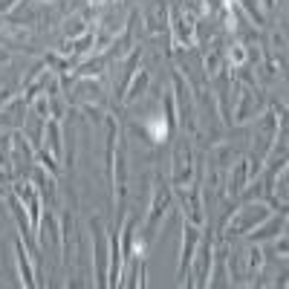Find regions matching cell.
Returning a JSON list of instances; mask_svg holds the SVG:
<instances>
[{
  "mask_svg": "<svg viewBox=\"0 0 289 289\" xmlns=\"http://www.w3.org/2000/svg\"><path fill=\"white\" fill-rule=\"evenodd\" d=\"M148 127H151V133H154L156 142H162L165 136H168V125H165V122H159V119H151V122H148Z\"/></svg>",
  "mask_w": 289,
  "mask_h": 289,
  "instance_id": "6da1fadb",
  "label": "cell"
}]
</instances>
